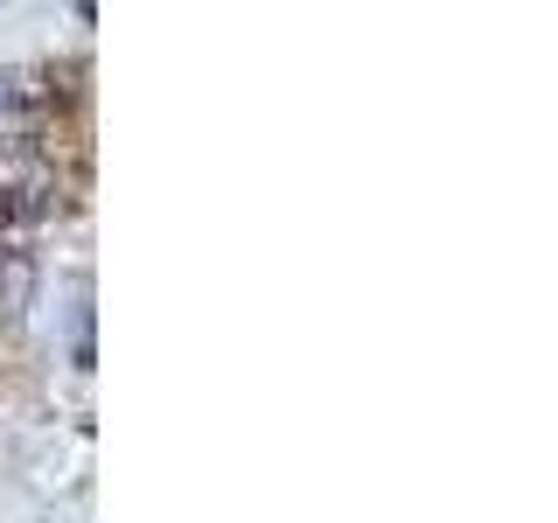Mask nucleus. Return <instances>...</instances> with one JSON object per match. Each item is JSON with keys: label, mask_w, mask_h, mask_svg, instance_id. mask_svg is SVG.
I'll use <instances>...</instances> for the list:
<instances>
[{"label": "nucleus", "mask_w": 558, "mask_h": 523, "mask_svg": "<svg viewBox=\"0 0 558 523\" xmlns=\"http://www.w3.org/2000/svg\"><path fill=\"white\" fill-rule=\"evenodd\" d=\"M57 209V174L43 154L28 147H0V223H35Z\"/></svg>", "instance_id": "f257e3e1"}, {"label": "nucleus", "mask_w": 558, "mask_h": 523, "mask_svg": "<svg viewBox=\"0 0 558 523\" xmlns=\"http://www.w3.org/2000/svg\"><path fill=\"white\" fill-rule=\"evenodd\" d=\"M28 293H35L28 252H8V244H0V321H14V314L28 307Z\"/></svg>", "instance_id": "f03ea898"}, {"label": "nucleus", "mask_w": 558, "mask_h": 523, "mask_svg": "<svg viewBox=\"0 0 558 523\" xmlns=\"http://www.w3.org/2000/svg\"><path fill=\"white\" fill-rule=\"evenodd\" d=\"M22 112H28L22 77H14V70H0V133H8V126H22Z\"/></svg>", "instance_id": "7ed1b4c3"}]
</instances>
